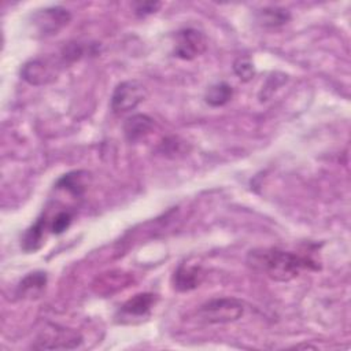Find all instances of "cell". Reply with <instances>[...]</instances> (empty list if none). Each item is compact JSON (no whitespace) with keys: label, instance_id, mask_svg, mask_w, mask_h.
<instances>
[{"label":"cell","instance_id":"2e32d148","mask_svg":"<svg viewBox=\"0 0 351 351\" xmlns=\"http://www.w3.org/2000/svg\"><path fill=\"white\" fill-rule=\"evenodd\" d=\"M45 218H38L37 222L34 225H32L22 240V248L26 252H32L36 251L41 247L43 244V236H44V228H45Z\"/></svg>","mask_w":351,"mask_h":351},{"label":"cell","instance_id":"5b68a950","mask_svg":"<svg viewBox=\"0 0 351 351\" xmlns=\"http://www.w3.org/2000/svg\"><path fill=\"white\" fill-rule=\"evenodd\" d=\"M207 48L206 36L197 29H182L176 36L174 55L184 60H192L200 56Z\"/></svg>","mask_w":351,"mask_h":351},{"label":"cell","instance_id":"7c38bea8","mask_svg":"<svg viewBox=\"0 0 351 351\" xmlns=\"http://www.w3.org/2000/svg\"><path fill=\"white\" fill-rule=\"evenodd\" d=\"M88 178H89V173L85 170L70 171L58 180L56 188L64 189L74 196H81L88 188V184H89Z\"/></svg>","mask_w":351,"mask_h":351},{"label":"cell","instance_id":"9c48e42d","mask_svg":"<svg viewBox=\"0 0 351 351\" xmlns=\"http://www.w3.org/2000/svg\"><path fill=\"white\" fill-rule=\"evenodd\" d=\"M132 282V276L123 271H108L93 281V291L99 295H112Z\"/></svg>","mask_w":351,"mask_h":351},{"label":"cell","instance_id":"52a82bcc","mask_svg":"<svg viewBox=\"0 0 351 351\" xmlns=\"http://www.w3.org/2000/svg\"><path fill=\"white\" fill-rule=\"evenodd\" d=\"M55 63L45 59H33L26 62L21 69L22 78L32 85L49 84L56 78Z\"/></svg>","mask_w":351,"mask_h":351},{"label":"cell","instance_id":"ffe728a7","mask_svg":"<svg viewBox=\"0 0 351 351\" xmlns=\"http://www.w3.org/2000/svg\"><path fill=\"white\" fill-rule=\"evenodd\" d=\"M162 3L158 1H145V3H136L134 12L137 16H147L156 12L160 8Z\"/></svg>","mask_w":351,"mask_h":351},{"label":"cell","instance_id":"8992f818","mask_svg":"<svg viewBox=\"0 0 351 351\" xmlns=\"http://www.w3.org/2000/svg\"><path fill=\"white\" fill-rule=\"evenodd\" d=\"M71 19L70 12L63 7H48L33 15V26L40 36L56 34Z\"/></svg>","mask_w":351,"mask_h":351},{"label":"cell","instance_id":"44dd1931","mask_svg":"<svg viewBox=\"0 0 351 351\" xmlns=\"http://www.w3.org/2000/svg\"><path fill=\"white\" fill-rule=\"evenodd\" d=\"M180 148H181V143L177 141V138H167L166 143L163 141L162 144V152L163 154H176V152H180Z\"/></svg>","mask_w":351,"mask_h":351},{"label":"cell","instance_id":"8fae6325","mask_svg":"<svg viewBox=\"0 0 351 351\" xmlns=\"http://www.w3.org/2000/svg\"><path fill=\"white\" fill-rule=\"evenodd\" d=\"M154 126V119L145 114H136L126 119L123 132L130 143H136L145 137Z\"/></svg>","mask_w":351,"mask_h":351},{"label":"cell","instance_id":"30bf717a","mask_svg":"<svg viewBox=\"0 0 351 351\" xmlns=\"http://www.w3.org/2000/svg\"><path fill=\"white\" fill-rule=\"evenodd\" d=\"M155 300H156V298L154 293H149V292L137 293L121 306L119 313L122 317H128V318L129 317H144L151 311V308L155 304Z\"/></svg>","mask_w":351,"mask_h":351},{"label":"cell","instance_id":"ac0fdd59","mask_svg":"<svg viewBox=\"0 0 351 351\" xmlns=\"http://www.w3.org/2000/svg\"><path fill=\"white\" fill-rule=\"evenodd\" d=\"M71 219H73V215H71L69 211H60V213H58V214L53 217V219H52V222H51V225H49L51 232L55 233V234L63 233V232L70 226Z\"/></svg>","mask_w":351,"mask_h":351},{"label":"cell","instance_id":"e0dca14e","mask_svg":"<svg viewBox=\"0 0 351 351\" xmlns=\"http://www.w3.org/2000/svg\"><path fill=\"white\" fill-rule=\"evenodd\" d=\"M233 70L236 73V75L244 81V82H248L254 78L255 75V67H254V63L251 62L250 58L247 56H243V58H237L233 63Z\"/></svg>","mask_w":351,"mask_h":351},{"label":"cell","instance_id":"5bb4252c","mask_svg":"<svg viewBox=\"0 0 351 351\" xmlns=\"http://www.w3.org/2000/svg\"><path fill=\"white\" fill-rule=\"evenodd\" d=\"M233 97V88L228 82H217L207 88L204 93V101L213 107H221Z\"/></svg>","mask_w":351,"mask_h":351},{"label":"cell","instance_id":"9a60e30c","mask_svg":"<svg viewBox=\"0 0 351 351\" xmlns=\"http://www.w3.org/2000/svg\"><path fill=\"white\" fill-rule=\"evenodd\" d=\"M256 18H258V22L265 27H277V26L285 25L291 19V15L284 8L266 7L258 11Z\"/></svg>","mask_w":351,"mask_h":351},{"label":"cell","instance_id":"d6986e66","mask_svg":"<svg viewBox=\"0 0 351 351\" xmlns=\"http://www.w3.org/2000/svg\"><path fill=\"white\" fill-rule=\"evenodd\" d=\"M82 56V48L80 47V44L77 43H70L67 44L63 51H62V58L64 62H75L77 59H80Z\"/></svg>","mask_w":351,"mask_h":351},{"label":"cell","instance_id":"ba28073f","mask_svg":"<svg viewBox=\"0 0 351 351\" xmlns=\"http://www.w3.org/2000/svg\"><path fill=\"white\" fill-rule=\"evenodd\" d=\"M204 278V271L200 266L182 263L174 271L173 285L180 292H188L197 288Z\"/></svg>","mask_w":351,"mask_h":351},{"label":"cell","instance_id":"4fadbf2b","mask_svg":"<svg viewBox=\"0 0 351 351\" xmlns=\"http://www.w3.org/2000/svg\"><path fill=\"white\" fill-rule=\"evenodd\" d=\"M47 285V274L44 271L29 273L18 285L16 295L19 298H37Z\"/></svg>","mask_w":351,"mask_h":351},{"label":"cell","instance_id":"7a4b0ae2","mask_svg":"<svg viewBox=\"0 0 351 351\" xmlns=\"http://www.w3.org/2000/svg\"><path fill=\"white\" fill-rule=\"evenodd\" d=\"M244 314V304L234 298H217L206 302L197 310V318L207 324H229Z\"/></svg>","mask_w":351,"mask_h":351},{"label":"cell","instance_id":"3957f363","mask_svg":"<svg viewBox=\"0 0 351 351\" xmlns=\"http://www.w3.org/2000/svg\"><path fill=\"white\" fill-rule=\"evenodd\" d=\"M82 343V336L69 328L58 325L47 326L37 337L33 348L37 350H73Z\"/></svg>","mask_w":351,"mask_h":351},{"label":"cell","instance_id":"277c9868","mask_svg":"<svg viewBox=\"0 0 351 351\" xmlns=\"http://www.w3.org/2000/svg\"><path fill=\"white\" fill-rule=\"evenodd\" d=\"M147 97L145 86L137 80H128L117 85L111 96V108L115 114H123L136 108Z\"/></svg>","mask_w":351,"mask_h":351},{"label":"cell","instance_id":"6da1fadb","mask_svg":"<svg viewBox=\"0 0 351 351\" xmlns=\"http://www.w3.org/2000/svg\"><path fill=\"white\" fill-rule=\"evenodd\" d=\"M248 263L271 280L281 282L291 281L303 270L318 269L313 259L278 248L254 250L248 255Z\"/></svg>","mask_w":351,"mask_h":351}]
</instances>
